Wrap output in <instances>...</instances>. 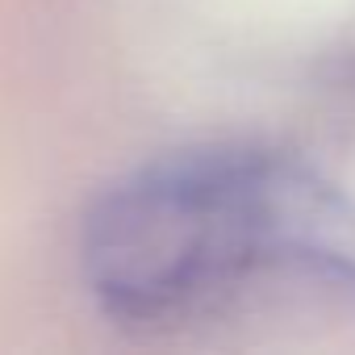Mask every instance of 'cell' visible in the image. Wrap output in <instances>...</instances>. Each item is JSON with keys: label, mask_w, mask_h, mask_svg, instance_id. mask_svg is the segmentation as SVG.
<instances>
[{"label": "cell", "mask_w": 355, "mask_h": 355, "mask_svg": "<svg viewBox=\"0 0 355 355\" xmlns=\"http://www.w3.org/2000/svg\"><path fill=\"white\" fill-rule=\"evenodd\" d=\"M80 272L130 334L351 322L355 197L276 146H184L96 197Z\"/></svg>", "instance_id": "1"}]
</instances>
